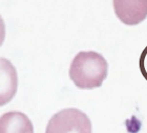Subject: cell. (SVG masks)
Masks as SVG:
<instances>
[{
  "label": "cell",
  "instance_id": "1",
  "mask_svg": "<svg viewBox=\"0 0 147 133\" xmlns=\"http://www.w3.org/2000/svg\"><path fill=\"white\" fill-rule=\"evenodd\" d=\"M107 73V61L96 52H79L69 67V78L80 89L100 87L106 79Z\"/></svg>",
  "mask_w": 147,
  "mask_h": 133
},
{
  "label": "cell",
  "instance_id": "2",
  "mask_svg": "<svg viewBox=\"0 0 147 133\" xmlns=\"http://www.w3.org/2000/svg\"><path fill=\"white\" fill-rule=\"evenodd\" d=\"M45 133H92V128L90 120L84 112L76 108H66L53 115Z\"/></svg>",
  "mask_w": 147,
  "mask_h": 133
},
{
  "label": "cell",
  "instance_id": "3",
  "mask_svg": "<svg viewBox=\"0 0 147 133\" xmlns=\"http://www.w3.org/2000/svg\"><path fill=\"white\" fill-rule=\"evenodd\" d=\"M117 17L126 25H137L147 17V0H113Z\"/></svg>",
  "mask_w": 147,
  "mask_h": 133
},
{
  "label": "cell",
  "instance_id": "4",
  "mask_svg": "<svg viewBox=\"0 0 147 133\" xmlns=\"http://www.w3.org/2000/svg\"><path fill=\"white\" fill-rule=\"evenodd\" d=\"M18 88L17 70L5 58H0V107L9 103Z\"/></svg>",
  "mask_w": 147,
  "mask_h": 133
},
{
  "label": "cell",
  "instance_id": "5",
  "mask_svg": "<svg viewBox=\"0 0 147 133\" xmlns=\"http://www.w3.org/2000/svg\"><path fill=\"white\" fill-rule=\"evenodd\" d=\"M0 133H34V126L24 113L6 112L0 116Z\"/></svg>",
  "mask_w": 147,
  "mask_h": 133
},
{
  "label": "cell",
  "instance_id": "6",
  "mask_svg": "<svg viewBox=\"0 0 147 133\" xmlns=\"http://www.w3.org/2000/svg\"><path fill=\"white\" fill-rule=\"evenodd\" d=\"M4 39H5V23L3 21L2 17L0 16V46L3 44Z\"/></svg>",
  "mask_w": 147,
  "mask_h": 133
}]
</instances>
